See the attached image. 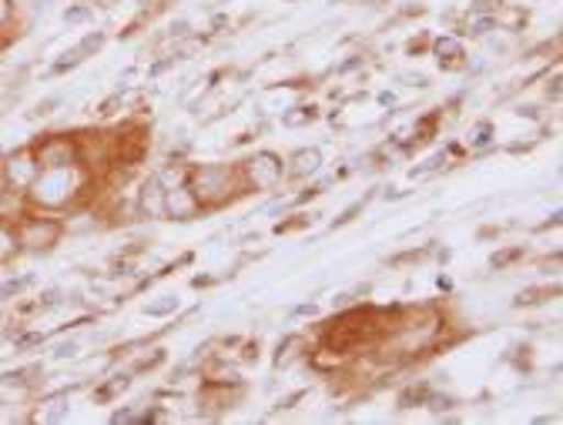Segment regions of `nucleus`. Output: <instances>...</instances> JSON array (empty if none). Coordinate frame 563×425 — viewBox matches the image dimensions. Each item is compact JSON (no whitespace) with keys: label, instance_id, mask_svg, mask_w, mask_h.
<instances>
[{"label":"nucleus","instance_id":"1","mask_svg":"<svg viewBox=\"0 0 563 425\" xmlns=\"http://www.w3.org/2000/svg\"><path fill=\"white\" fill-rule=\"evenodd\" d=\"M101 178H95L81 165H67V168H41L31 188L24 191V208L47 211V215H64L67 208H75L88 198H98Z\"/></svg>","mask_w":563,"mask_h":425},{"label":"nucleus","instance_id":"2","mask_svg":"<svg viewBox=\"0 0 563 425\" xmlns=\"http://www.w3.org/2000/svg\"><path fill=\"white\" fill-rule=\"evenodd\" d=\"M188 188L195 191V198L201 201L205 211H219L225 204H232L235 198L245 194L242 178H239V165H191L188 168Z\"/></svg>","mask_w":563,"mask_h":425},{"label":"nucleus","instance_id":"3","mask_svg":"<svg viewBox=\"0 0 563 425\" xmlns=\"http://www.w3.org/2000/svg\"><path fill=\"white\" fill-rule=\"evenodd\" d=\"M14 235H18L21 255H51L64 242V225H60V215L24 208L14 219Z\"/></svg>","mask_w":563,"mask_h":425},{"label":"nucleus","instance_id":"4","mask_svg":"<svg viewBox=\"0 0 563 425\" xmlns=\"http://www.w3.org/2000/svg\"><path fill=\"white\" fill-rule=\"evenodd\" d=\"M239 178H242L245 194H268L286 181V161L275 152H255L239 165Z\"/></svg>","mask_w":563,"mask_h":425},{"label":"nucleus","instance_id":"5","mask_svg":"<svg viewBox=\"0 0 563 425\" xmlns=\"http://www.w3.org/2000/svg\"><path fill=\"white\" fill-rule=\"evenodd\" d=\"M31 148L37 155L41 168H67V165H81V148L75 131H47L31 141Z\"/></svg>","mask_w":563,"mask_h":425},{"label":"nucleus","instance_id":"6","mask_svg":"<svg viewBox=\"0 0 563 425\" xmlns=\"http://www.w3.org/2000/svg\"><path fill=\"white\" fill-rule=\"evenodd\" d=\"M0 168H4V178H8L11 194H21V198H24V191L31 188V181H34L37 171H41L37 155H34V148H31V141L0 158Z\"/></svg>","mask_w":563,"mask_h":425},{"label":"nucleus","instance_id":"7","mask_svg":"<svg viewBox=\"0 0 563 425\" xmlns=\"http://www.w3.org/2000/svg\"><path fill=\"white\" fill-rule=\"evenodd\" d=\"M242 399H245V382H239V385H208V382H201V392H198L201 418H219V415L232 412L235 405H242Z\"/></svg>","mask_w":563,"mask_h":425},{"label":"nucleus","instance_id":"8","mask_svg":"<svg viewBox=\"0 0 563 425\" xmlns=\"http://www.w3.org/2000/svg\"><path fill=\"white\" fill-rule=\"evenodd\" d=\"M309 351H312L309 335L289 332V335H282V338H278L275 356H272V366H275L278 372H286V369H292V366H299V362H309Z\"/></svg>","mask_w":563,"mask_h":425},{"label":"nucleus","instance_id":"9","mask_svg":"<svg viewBox=\"0 0 563 425\" xmlns=\"http://www.w3.org/2000/svg\"><path fill=\"white\" fill-rule=\"evenodd\" d=\"M201 211H205V208H201V201L195 198V191L188 188V181L165 191V219H172V222H195V219L201 215Z\"/></svg>","mask_w":563,"mask_h":425},{"label":"nucleus","instance_id":"10","mask_svg":"<svg viewBox=\"0 0 563 425\" xmlns=\"http://www.w3.org/2000/svg\"><path fill=\"white\" fill-rule=\"evenodd\" d=\"M134 204H137V215L148 219V222H162L165 219V188L155 175H148L141 181L137 194H134Z\"/></svg>","mask_w":563,"mask_h":425},{"label":"nucleus","instance_id":"11","mask_svg":"<svg viewBox=\"0 0 563 425\" xmlns=\"http://www.w3.org/2000/svg\"><path fill=\"white\" fill-rule=\"evenodd\" d=\"M430 47H433V54L440 57V67H443V70H463V67H470L466 47H463V41H460L456 34H443V37L430 41Z\"/></svg>","mask_w":563,"mask_h":425},{"label":"nucleus","instance_id":"12","mask_svg":"<svg viewBox=\"0 0 563 425\" xmlns=\"http://www.w3.org/2000/svg\"><path fill=\"white\" fill-rule=\"evenodd\" d=\"M322 171V152L319 148H299L286 161V181H306Z\"/></svg>","mask_w":563,"mask_h":425},{"label":"nucleus","instance_id":"13","mask_svg":"<svg viewBox=\"0 0 563 425\" xmlns=\"http://www.w3.org/2000/svg\"><path fill=\"white\" fill-rule=\"evenodd\" d=\"M21 27H24V21H21L18 8H14V0H0V51L14 41V34Z\"/></svg>","mask_w":563,"mask_h":425},{"label":"nucleus","instance_id":"14","mask_svg":"<svg viewBox=\"0 0 563 425\" xmlns=\"http://www.w3.org/2000/svg\"><path fill=\"white\" fill-rule=\"evenodd\" d=\"M131 379H134L131 372H114L111 379H104V382L91 392V399H95V402H101V405H108V402H114L121 392H128V389H131Z\"/></svg>","mask_w":563,"mask_h":425},{"label":"nucleus","instance_id":"15","mask_svg":"<svg viewBox=\"0 0 563 425\" xmlns=\"http://www.w3.org/2000/svg\"><path fill=\"white\" fill-rule=\"evenodd\" d=\"M493 24H497V31H523L527 27V11L517 8V4H500L497 11H493Z\"/></svg>","mask_w":563,"mask_h":425},{"label":"nucleus","instance_id":"16","mask_svg":"<svg viewBox=\"0 0 563 425\" xmlns=\"http://www.w3.org/2000/svg\"><path fill=\"white\" fill-rule=\"evenodd\" d=\"M70 415V389H60L41 402V418L44 422H64Z\"/></svg>","mask_w":563,"mask_h":425},{"label":"nucleus","instance_id":"17","mask_svg":"<svg viewBox=\"0 0 563 425\" xmlns=\"http://www.w3.org/2000/svg\"><path fill=\"white\" fill-rule=\"evenodd\" d=\"M430 389H433V382H427V379H419V382L406 385V389L399 392V402H396V409H399V412H409V409L427 405V395H430Z\"/></svg>","mask_w":563,"mask_h":425},{"label":"nucleus","instance_id":"18","mask_svg":"<svg viewBox=\"0 0 563 425\" xmlns=\"http://www.w3.org/2000/svg\"><path fill=\"white\" fill-rule=\"evenodd\" d=\"M18 255H21V248H18L14 222H11V219H4V215H0V268H4V265H11V261H14Z\"/></svg>","mask_w":563,"mask_h":425},{"label":"nucleus","instance_id":"19","mask_svg":"<svg viewBox=\"0 0 563 425\" xmlns=\"http://www.w3.org/2000/svg\"><path fill=\"white\" fill-rule=\"evenodd\" d=\"M24 211V198L21 194H11V188H8V178H4V168H0V215L4 219H18Z\"/></svg>","mask_w":563,"mask_h":425},{"label":"nucleus","instance_id":"20","mask_svg":"<svg viewBox=\"0 0 563 425\" xmlns=\"http://www.w3.org/2000/svg\"><path fill=\"white\" fill-rule=\"evenodd\" d=\"M188 168L191 165H185V161H168L165 168H158L155 171V178L162 181V188L168 191V188H175V184H185L188 181Z\"/></svg>","mask_w":563,"mask_h":425},{"label":"nucleus","instance_id":"21","mask_svg":"<svg viewBox=\"0 0 563 425\" xmlns=\"http://www.w3.org/2000/svg\"><path fill=\"white\" fill-rule=\"evenodd\" d=\"M60 108H64V94H47V98H41V101L27 111V118H31V121H47V118H54Z\"/></svg>","mask_w":563,"mask_h":425},{"label":"nucleus","instance_id":"22","mask_svg":"<svg viewBox=\"0 0 563 425\" xmlns=\"http://www.w3.org/2000/svg\"><path fill=\"white\" fill-rule=\"evenodd\" d=\"M560 295V289L553 286V289H523V292H517V299H514V305L517 309H530V305H540V302H547V299H556Z\"/></svg>","mask_w":563,"mask_h":425},{"label":"nucleus","instance_id":"23","mask_svg":"<svg viewBox=\"0 0 563 425\" xmlns=\"http://www.w3.org/2000/svg\"><path fill=\"white\" fill-rule=\"evenodd\" d=\"M34 286V275H21V278H8L4 286H0V302H11V299H21L27 289Z\"/></svg>","mask_w":563,"mask_h":425},{"label":"nucleus","instance_id":"24","mask_svg":"<svg viewBox=\"0 0 563 425\" xmlns=\"http://www.w3.org/2000/svg\"><path fill=\"white\" fill-rule=\"evenodd\" d=\"M165 362V348H148V356H141L128 366L131 376H141V372H155L158 366Z\"/></svg>","mask_w":563,"mask_h":425},{"label":"nucleus","instance_id":"25","mask_svg":"<svg viewBox=\"0 0 563 425\" xmlns=\"http://www.w3.org/2000/svg\"><path fill=\"white\" fill-rule=\"evenodd\" d=\"M366 295H369V286H356V289H349V292H339V295L332 299V309H335V312H345V309H352V305H363Z\"/></svg>","mask_w":563,"mask_h":425},{"label":"nucleus","instance_id":"26","mask_svg":"<svg viewBox=\"0 0 563 425\" xmlns=\"http://www.w3.org/2000/svg\"><path fill=\"white\" fill-rule=\"evenodd\" d=\"M85 64V54L78 51V47H70V51H64L54 64H51V75H67V70H75V67H81Z\"/></svg>","mask_w":563,"mask_h":425},{"label":"nucleus","instance_id":"27","mask_svg":"<svg viewBox=\"0 0 563 425\" xmlns=\"http://www.w3.org/2000/svg\"><path fill=\"white\" fill-rule=\"evenodd\" d=\"M523 258H527V248H523V245H514V248H504V251L493 255V258H489V265L497 268V271H507L514 261H523Z\"/></svg>","mask_w":563,"mask_h":425},{"label":"nucleus","instance_id":"28","mask_svg":"<svg viewBox=\"0 0 563 425\" xmlns=\"http://www.w3.org/2000/svg\"><path fill=\"white\" fill-rule=\"evenodd\" d=\"M95 21V8L91 4H70L64 11V24L67 27H78V24H91Z\"/></svg>","mask_w":563,"mask_h":425},{"label":"nucleus","instance_id":"29","mask_svg":"<svg viewBox=\"0 0 563 425\" xmlns=\"http://www.w3.org/2000/svg\"><path fill=\"white\" fill-rule=\"evenodd\" d=\"M178 312V299L175 295H162L158 302H148L145 305V315L148 318H168V315H175Z\"/></svg>","mask_w":563,"mask_h":425},{"label":"nucleus","instance_id":"30","mask_svg":"<svg viewBox=\"0 0 563 425\" xmlns=\"http://www.w3.org/2000/svg\"><path fill=\"white\" fill-rule=\"evenodd\" d=\"M78 351H81V338H60V342L51 348V359H54V362L78 359Z\"/></svg>","mask_w":563,"mask_h":425},{"label":"nucleus","instance_id":"31","mask_svg":"<svg viewBox=\"0 0 563 425\" xmlns=\"http://www.w3.org/2000/svg\"><path fill=\"white\" fill-rule=\"evenodd\" d=\"M312 121H316V108H306V104L282 114V124H286V127H306V124H312Z\"/></svg>","mask_w":563,"mask_h":425},{"label":"nucleus","instance_id":"32","mask_svg":"<svg viewBox=\"0 0 563 425\" xmlns=\"http://www.w3.org/2000/svg\"><path fill=\"white\" fill-rule=\"evenodd\" d=\"M104 41H108V37H104V31H88L75 47H78V51L85 54V60H88V57H95V54L104 47Z\"/></svg>","mask_w":563,"mask_h":425},{"label":"nucleus","instance_id":"33","mask_svg":"<svg viewBox=\"0 0 563 425\" xmlns=\"http://www.w3.org/2000/svg\"><path fill=\"white\" fill-rule=\"evenodd\" d=\"M51 4H54V0H14V8H18L21 21H27V18H41Z\"/></svg>","mask_w":563,"mask_h":425},{"label":"nucleus","instance_id":"34","mask_svg":"<svg viewBox=\"0 0 563 425\" xmlns=\"http://www.w3.org/2000/svg\"><path fill=\"white\" fill-rule=\"evenodd\" d=\"M145 412H148V405H128V409H118L114 415H111V422L114 425H131V422H145Z\"/></svg>","mask_w":563,"mask_h":425},{"label":"nucleus","instance_id":"35","mask_svg":"<svg viewBox=\"0 0 563 425\" xmlns=\"http://www.w3.org/2000/svg\"><path fill=\"white\" fill-rule=\"evenodd\" d=\"M433 255V245H419L416 251H402V255H396V258H389V265H419V261H427Z\"/></svg>","mask_w":563,"mask_h":425},{"label":"nucleus","instance_id":"36","mask_svg":"<svg viewBox=\"0 0 563 425\" xmlns=\"http://www.w3.org/2000/svg\"><path fill=\"white\" fill-rule=\"evenodd\" d=\"M427 405H430L437 415H443V412H453V409H456V399H453V395H443V392H433V389H430V395H427Z\"/></svg>","mask_w":563,"mask_h":425},{"label":"nucleus","instance_id":"37","mask_svg":"<svg viewBox=\"0 0 563 425\" xmlns=\"http://www.w3.org/2000/svg\"><path fill=\"white\" fill-rule=\"evenodd\" d=\"M489 137H493L489 121H479V124L470 131V145H473V148H483V145H489Z\"/></svg>","mask_w":563,"mask_h":425},{"label":"nucleus","instance_id":"38","mask_svg":"<svg viewBox=\"0 0 563 425\" xmlns=\"http://www.w3.org/2000/svg\"><path fill=\"white\" fill-rule=\"evenodd\" d=\"M118 108H124V94L118 91V94H111V98H104L101 104H98V114L101 118H114L118 114Z\"/></svg>","mask_w":563,"mask_h":425},{"label":"nucleus","instance_id":"39","mask_svg":"<svg viewBox=\"0 0 563 425\" xmlns=\"http://www.w3.org/2000/svg\"><path fill=\"white\" fill-rule=\"evenodd\" d=\"M309 215H296L292 222H278L275 225V235H289V232H299V228H309Z\"/></svg>","mask_w":563,"mask_h":425},{"label":"nucleus","instance_id":"40","mask_svg":"<svg viewBox=\"0 0 563 425\" xmlns=\"http://www.w3.org/2000/svg\"><path fill=\"white\" fill-rule=\"evenodd\" d=\"M500 4H504V0H473L470 11H473L476 18H493V11H497Z\"/></svg>","mask_w":563,"mask_h":425},{"label":"nucleus","instance_id":"41","mask_svg":"<svg viewBox=\"0 0 563 425\" xmlns=\"http://www.w3.org/2000/svg\"><path fill=\"white\" fill-rule=\"evenodd\" d=\"M366 201L369 198H363V201H356V204H349L345 211H342V215L335 219V228H342V225H349L352 219H356V215H363V208H366Z\"/></svg>","mask_w":563,"mask_h":425},{"label":"nucleus","instance_id":"42","mask_svg":"<svg viewBox=\"0 0 563 425\" xmlns=\"http://www.w3.org/2000/svg\"><path fill=\"white\" fill-rule=\"evenodd\" d=\"M560 94H563V78L553 75V78L547 81V88H543V98H547L550 104H560Z\"/></svg>","mask_w":563,"mask_h":425},{"label":"nucleus","instance_id":"43","mask_svg":"<svg viewBox=\"0 0 563 425\" xmlns=\"http://www.w3.org/2000/svg\"><path fill=\"white\" fill-rule=\"evenodd\" d=\"M306 399V392H292L289 399H278V405H275V412H289V409H296L299 402Z\"/></svg>","mask_w":563,"mask_h":425},{"label":"nucleus","instance_id":"44","mask_svg":"<svg viewBox=\"0 0 563 425\" xmlns=\"http://www.w3.org/2000/svg\"><path fill=\"white\" fill-rule=\"evenodd\" d=\"M363 60H366L363 54H356V57H349L345 64H339V67H335V75H349V70H356V67H363Z\"/></svg>","mask_w":563,"mask_h":425},{"label":"nucleus","instance_id":"45","mask_svg":"<svg viewBox=\"0 0 563 425\" xmlns=\"http://www.w3.org/2000/svg\"><path fill=\"white\" fill-rule=\"evenodd\" d=\"M239 345H242V359L245 362H255L258 359V338L255 342H239Z\"/></svg>","mask_w":563,"mask_h":425},{"label":"nucleus","instance_id":"46","mask_svg":"<svg viewBox=\"0 0 563 425\" xmlns=\"http://www.w3.org/2000/svg\"><path fill=\"white\" fill-rule=\"evenodd\" d=\"M520 114H523V118H530V121H540V118H543L537 104H527V108H520Z\"/></svg>","mask_w":563,"mask_h":425},{"label":"nucleus","instance_id":"47","mask_svg":"<svg viewBox=\"0 0 563 425\" xmlns=\"http://www.w3.org/2000/svg\"><path fill=\"white\" fill-rule=\"evenodd\" d=\"M369 8H386V4H393V0H366Z\"/></svg>","mask_w":563,"mask_h":425},{"label":"nucleus","instance_id":"48","mask_svg":"<svg viewBox=\"0 0 563 425\" xmlns=\"http://www.w3.org/2000/svg\"><path fill=\"white\" fill-rule=\"evenodd\" d=\"M111 4H121V0H101V8H111Z\"/></svg>","mask_w":563,"mask_h":425},{"label":"nucleus","instance_id":"49","mask_svg":"<svg viewBox=\"0 0 563 425\" xmlns=\"http://www.w3.org/2000/svg\"><path fill=\"white\" fill-rule=\"evenodd\" d=\"M286 4H296V0H286Z\"/></svg>","mask_w":563,"mask_h":425}]
</instances>
